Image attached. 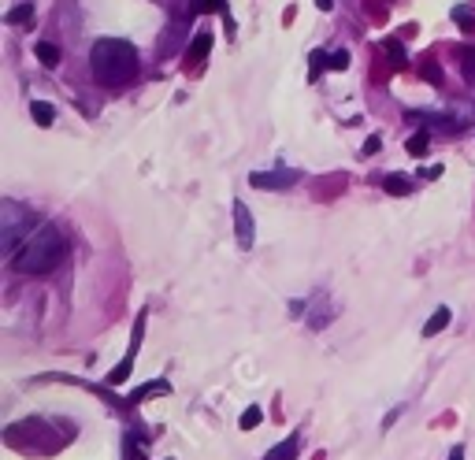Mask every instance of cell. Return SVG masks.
I'll return each instance as SVG.
<instances>
[{
  "label": "cell",
  "mask_w": 475,
  "mask_h": 460,
  "mask_svg": "<svg viewBox=\"0 0 475 460\" xmlns=\"http://www.w3.org/2000/svg\"><path fill=\"white\" fill-rule=\"evenodd\" d=\"M327 67H334V71H345V67H349V52H345V49L331 52V63H327Z\"/></svg>",
  "instance_id": "obj_17"
},
{
  "label": "cell",
  "mask_w": 475,
  "mask_h": 460,
  "mask_svg": "<svg viewBox=\"0 0 475 460\" xmlns=\"http://www.w3.org/2000/svg\"><path fill=\"white\" fill-rule=\"evenodd\" d=\"M316 8H323V12H327V8H334V0H316Z\"/></svg>",
  "instance_id": "obj_23"
},
{
  "label": "cell",
  "mask_w": 475,
  "mask_h": 460,
  "mask_svg": "<svg viewBox=\"0 0 475 460\" xmlns=\"http://www.w3.org/2000/svg\"><path fill=\"white\" fill-rule=\"evenodd\" d=\"M260 420H264V412L256 409V404H249V409L242 412V431H253V427L260 423Z\"/></svg>",
  "instance_id": "obj_16"
},
{
  "label": "cell",
  "mask_w": 475,
  "mask_h": 460,
  "mask_svg": "<svg viewBox=\"0 0 475 460\" xmlns=\"http://www.w3.org/2000/svg\"><path fill=\"white\" fill-rule=\"evenodd\" d=\"M167 390H171V386H167L164 379H156V382H145L142 390H134V393H131V404L145 401V398H160V393H167Z\"/></svg>",
  "instance_id": "obj_11"
},
{
  "label": "cell",
  "mask_w": 475,
  "mask_h": 460,
  "mask_svg": "<svg viewBox=\"0 0 475 460\" xmlns=\"http://www.w3.org/2000/svg\"><path fill=\"white\" fill-rule=\"evenodd\" d=\"M63 256H67V238L56 223H41L30 238L19 245V253L12 256V267L19 275H45L52 271Z\"/></svg>",
  "instance_id": "obj_1"
},
{
  "label": "cell",
  "mask_w": 475,
  "mask_h": 460,
  "mask_svg": "<svg viewBox=\"0 0 475 460\" xmlns=\"http://www.w3.org/2000/svg\"><path fill=\"white\" fill-rule=\"evenodd\" d=\"M38 52V60H41V67H60V60H63V52H60V45H52V41H41V45L34 49Z\"/></svg>",
  "instance_id": "obj_8"
},
{
  "label": "cell",
  "mask_w": 475,
  "mask_h": 460,
  "mask_svg": "<svg viewBox=\"0 0 475 460\" xmlns=\"http://www.w3.org/2000/svg\"><path fill=\"white\" fill-rule=\"evenodd\" d=\"M8 23L12 26H26V23H34V4H19L8 12Z\"/></svg>",
  "instance_id": "obj_14"
},
{
  "label": "cell",
  "mask_w": 475,
  "mask_h": 460,
  "mask_svg": "<svg viewBox=\"0 0 475 460\" xmlns=\"http://www.w3.org/2000/svg\"><path fill=\"white\" fill-rule=\"evenodd\" d=\"M197 12H223L226 15V0H197Z\"/></svg>",
  "instance_id": "obj_18"
},
{
  "label": "cell",
  "mask_w": 475,
  "mask_h": 460,
  "mask_svg": "<svg viewBox=\"0 0 475 460\" xmlns=\"http://www.w3.org/2000/svg\"><path fill=\"white\" fill-rule=\"evenodd\" d=\"M449 460H464V449L457 445V449H449Z\"/></svg>",
  "instance_id": "obj_22"
},
{
  "label": "cell",
  "mask_w": 475,
  "mask_h": 460,
  "mask_svg": "<svg viewBox=\"0 0 475 460\" xmlns=\"http://www.w3.org/2000/svg\"><path fill=\"white\" fill-rule=\"evenodd\" d=\"M93 78L108 85V90H119V85L134 82L138 74V52L134 45H126V41L119 37H101L93 45Z\"/></svg>",
  "instance_id": "obj_2"
},
{
  "label": "cell",
  "mask_w": 475,
  "mask_h": 460,
  "mask_svg": "<svg viewBox=\"0 0 475 460\" xmlns=\"http://www.w3.org/2000/svg\"><path fill=\"white\" fill-rule=\"evenodd\" d=\"M34 212L23 208V205H15V201H4L0 205V234H4V249L8 256H15L19 253V245H23L30 238V227H34Z\"/></svg>",
  "instance_id": "obj_3"
},
{
  "label": "cell",
  "mask_w": 475,
  "mask_h": 460,
  "mask_svg": "<svg viewBox=\"0 0 475 460\" xmlns=\"http://www.w3.org/2000/svg\"><path fill=\"white\" fill-rule=\"evenodd\" d=\"M301 175L297 171H290V167H283V171H253L249 175V186L253 189H286V186H294Z\"/></svg>",
  "instance_id": "obj_5"
},
{
  "label": "cell",
  "mask_w": 475,
  "mask_h": 460,
  "mask_svg": "<svg viewBox=\"0 0 475 460\" xmlns=\"http://www.w3.org/2000/svg\"><path fill=\"white\" fill-rule=\"evenodd\" d=\"M234 238H238V249H253L256 227H253V216H249V208H245L242 201L234 205Z\"/></svg>",
  "instance_id": "obj_6"
},
{
  "label": "cell",
  "mask_w": 475,
  "mask_h": 460,
  "mask_svg": "<svg viewBox=\"0 0 475 460\" xmlns=\"http://www.w3.org/2000/svg\"><path fill=\"white\" fill-rule=\"evenodd\" d=\"M449 319H453L449 308H438V312H435V316H431L427 323H424V338H435V334H442V330L449 327Z\"/></svg>",
  "instance_id": "obj_10"
},
{
  "label": "cell",
  "mask_w": 475,
  "mask_h": 460,
  "mask_svg": "<svg viewBox=\"0 0 475 460\" xmlns=\"http://www.w3.org/2000/svg\"><path fill=\"white\" fill-rule=\"evenodd\" d=\"M297 449H301V442H297V434H290L286 442H278L272 453H267L264 460H297Z\"/></svg>",
  "instance_id": "obj_7"
},
{
  "label": "cell",
  "mask_w": 475,
  "mask_h": 460,
  "mask_svg": "<svg viewBox=\"0 0 475 460\" xmlns=\"http://www.w3.org/2000/svg\"><path fill=\"white\" fill-rule=\"evenodd\" d=\"M208 49H212V34H208V30H201V34L193 37V45H190V60H204V56H208Z\"/></svg>",
  "instance_id": "obj_13"
},
{
  "label": "cell",
  "mask_w": 475,
  "mask_h": 460,
  "mask_svg": "<svg viewBox=\"0 0 475 460\" xmlns=\"http://www.w3.org/2000/svg\"><path fill=\"white\" fill-rule=\"evenodd\" d=\"M379 145H383V137H379V134H372L368 142H364V156H375V153H379Z\"/></svg>",
  "instance_id": "obj_21"
},
{
  "label": "cell",
  "mask_w": 475,
  "mask_h": 460,
  "mask_svg": "<svg viewBox=\"0 0 475 460\" xmlns=\"http://www.w3.org/2000/svg\"><path fill=\"white\" fill-rule=\"evenodd\" d=\"M142 330H145V312L138 316V323H134V334H131V349H126V360L119 364V368L108 371V386H119V382H126V379H131V368H134L138 346H142Z\"/></svg>",
  "instance_id": "obj_4"
},
{
  "label": "cell",
  "mask_w": 475,
  "mask_h": 460,
  "mask_svg": "<svg viewBox=\"0 0 475 460\" xmlns=\"http://www.w3.org/2000/svg\"><path fill=\"white\" fill-rule=\"evenodd\" d=\"M405 148H408V156H416V160H419V156H427V148H431V145H427V130L412 134V137L405 142Z\"/></svg>",
  "instance_id": "obj_15"
},
{
  "label": "cell",
  "mask_w": 475,
  "mask_h": 460,
  "mask_svg": "<svg viewBox=\"0 0 475 460\" xmlns=\"http://www.w3.org/2000/svg\"><path fill=\"white\" fill-rule=\"evenodd\" d=\"M30 115H34L38 126H52V123H56V108H52L49 101H30Z\"/></svg>",
  "instance_id": "obj_9"
},
{
  "label": "cell",
  "mask_w": 475,
  "mask_h": 460,
  "mask_svg": "<svg viewBox=\"0 0 475 460\" xmlns=\"http://www.w3.org/2000/svg\"><path fill=\"white\" fill-rule=\"evenodd\" d=\"M323 63H331V60H327V52H312V71H308V78H319Z\"/></svg>",
  "instance_id": "obj_19"
},
{
  "label": "cell",
  "mask_w": 475,
  "mask_h": 460,
  "mask_svg": "<svg viewBox=\"0 0 475 460\" xmlns=\"http://www.w3.org/2000/svg\"><path fill=\"white\" fill-rule=\"evenodd\" d=\"M383 186H386V194H394V197H408V194H412V182H408L405 175H386Z\"/></svg>",
  "instance_id": "obj_12"
},
{
  "label": "cell",
  "mask_w": 475,
  "mask_h": 460,
  "mask_svg": "<svg viewBox=\"0 0 475 460\" xmlns=\"http://www.w3.org/2000/svg\"><path fill=\"white\" fill-rule=\"evenodd\" d=\"M383 49H386V52H394V60H405V49H401V41L386 37V41H383Z\"/></svg>",
  "instance_id": "obj_20"
}]
</instances>
